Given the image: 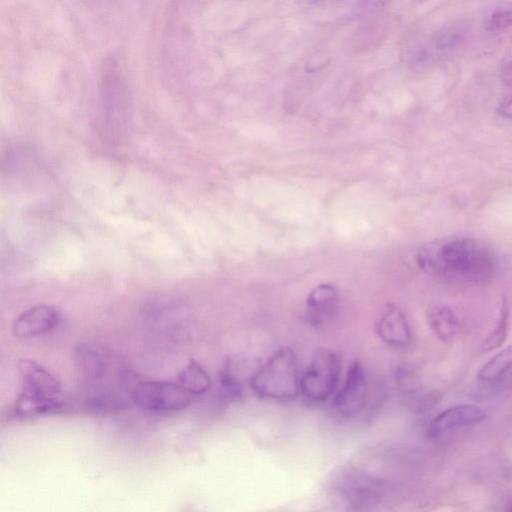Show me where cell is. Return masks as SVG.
<instances>
[{"label": "cell", "instance_id": "1", "mask_svg": "<svg viewBox=\"0 0 512 512\" xmlns=\"http://www.w3.org/2000/svg\"><path fill=\"white\" fill-rule=\"evenodd\" d=\"M418 266L425 273L453 283L476 284L495 273L494 254L478 241L459 236L432 240L420 247Z\"/></svg>", "mask_w": 512, "mask_h": 512}, {"label": "cell", "instance_id": "2", "mask_svg": "<svg viewBox=\"0 0 512 512\" xmlns=\"http://www.w3.org/2000/svg\"><path fill=\"white\" fill-rule=\"evenodd\" d=\"M260 398L273 401L294 399L300 393V376L295 351L284 346L259 366L250 380Z\"/></svg>", "mask_w": 512, "mask_h": 512}, {"label": "cell", "instance_id": "3", "mask_svg": "<svg viewBox=\"0 0 512 512\" xmlns=\"http://www.w3.org/2000/svg\"><path fill=\"white\" fill-rule=\"evenodd\" d=\"M340 375V362L335 352L318 348L303 375L300 377V393L313 402H323L335 391Z\"/></svg>", "mask_w": 512, "mask_h": 512}, {"label": "cell", "instance_id": "4", "mask_svg": "<svg viewBox=\"0 0 512 512\" xmlns=\"http://www.w3.org/2000/svg\"><path fill=\"white\" fill-rule=\"evenodd\" d=\"M130 399L137 406L148 410L172 412L188 407L192 395L179 383L144 381L131 388Z\"/></svg>", "mask_w": 512, "mask_h": 512}, {"label": "cell", "instance_id": "5", "mask_svg": "<svg viewBox=\"0 0 512 512\" xmlns=\"http://www.w3.org/2000/svg\"><path fill=\"white\" fill-rule=\"evenodd\" d=\"M369 395V382L364 367L353 362L345 381L335 394L332 402L334 410L343 418L359 416L365 409Z\"/></svg>", "mask_w": 512, "mask_h": 512}, {"label": "cell", "instance_id": "6", "mask_svg": "<svg viewBox=\"0 0 512 512\" xmlns=\"http://www.w3.org/2000/svg\"><path fill=\"white\" fill-rule=\"evenodd\" d=\"M62 320L57 308L39 304L22 312L12 324V333L17 338H30L56 328Z\"/></svg>", "mask_w": 512, "mask_h": 512}, {"label": "cell", "instance_id": "7", "mask_svg": "<svg viewBox=\"0 0 512 512\" xmlns=\"http://www.w3.org/2000/svg\"><path fill=\"white\" fill-rule=\"evenodd\" d=\"M486 418L485 411L474 404L451 406L429 423L428 432L432 437L442 436L448 432L481 423Z\"/></svg>", "mask_w": 512, "mask_h": 512}, {"label": "cell", "instance_id": "8", "mask_svg": "<svg viewBox=\"0 0 512 512\" xmlns=\"http://www.w3.org/2000/svg\"><path fill=\"white\" fill-rule=\"evenodd\" d=\"M339 293L331 284L314 287L306 299V320L312 326H321L333 320L339 309Z\"/></svg>", "mask_w": 512, "mask_h": 512}, {"label": "cell", "instance_id": "9", "mask_svg": "<svg viewBox=\"0 0 512 512\" xmlns=\"http://www.w3.org/2000/svg\"><path fill=\"white\" fill-rule=\"evenodd\" d=\"M379 338L386 344L403 348L410 344L412 333L403 311L394 304H387L376 323Z\"/></svg>", "mask_w": 512, "mask_h": 512}, {"label": "cell", "instance_id": "10", "mask_svg": "<svg viewBox=\"0 0 512 512\" xmlns=\"http://www.w3.org/2000/svg\"><path fill=\"white\" fill-rule=\"evenodd\" d=\"M77 406L57 396H45L23 391L16 400L13 413L20 418L61 414L73 411Z\"/></svg>", "mask_w": 512, "mask_h": 512}, {"label": "cell", "instance_id": "11", "mask_svg": "<svg viewBox=\"0 0 512 512\" xmlns=\"http://www.w3.org/2000/svg\"><path fill=\"white\" fill-rule=\"evenodd\" d=\"M18 370L25 392L58 396L61 384L47 369L31 359H20Z\"/></svg>", "mask_w": 512, "mask_h": 512}, {"label": "cell", "instance_id": "12", "mask_svg": "<svg viewBox=\"0 0 512 512\" xmlns=\"http://www.w3.org/2000/svg\"><path fill=\"white\" fill-rule=\"evenodd\" d=\"M74 363L80 376L88 383L96 385L107 373V362L100 353L86 345H78L73 353Z\"/></svg>", "mask_w": 512, "mask_h": 512}, {"label": "cell", "instance_id": "13", "mask_svg": "<svg viewBox=\"0 0 512 512\" xmlns=\"http://www.w3.org/2000/svg\"><path fill=\"white\" fill-rule=\"evenodd\" d=\"M248 360L229 357L220 373V384L226 394L236 396L240 393L243 383L251 380L257 369H252ZM250 383V382H249Z\"/></svg>", "mask_w": 512, "mask_h": 512}, {"label": "cell", "instance_id": "14", "mask_svg": "<svg viewBox=\"0 0 512 512\" xmlns=\"http://www.w3.org/2000/svg\"><path fill=\"white\" fill-rule=\"evenodd\" d=\"M428 323L434 334L443 342L453 341L459 332V320L448 306L434 305L428 312Z\"/></svg>", "mask_w": 512, "mask_h": 512}, {"label": "cell", "instance_id": "15", "mask_svg": "<svg viewBox=\"0 0 512 512\" xmlns=\"http://www.w3.org/2000/svg\"><path fill=\"white\" fill-rule=\"evenodd\" d=\"M178 383L192 396H199L209 389L211 381L202 365L190 359L180 372Z\"/></svg>", "mask_w": 512, "mask_h": 512}, {"label": "cell", "instance_id": "16", "mask_svg": "<svg viewBox=\"0 0 512 512\" xmlns=\"http://www.w3.org/2000/svg\"><path fill=\"white\" fill-rule=\"evenodd\" d=\"M512 367V343L491 357L479 370L478 378L483 382H493Z\"/></svg>", "mask_w": 512, "mask_h": 512}, {"label": "cell", "instance_id": "17", "mask_svg": "<svg viewBox=\"0 0 512 512\" xmlns=\"http://www.w3.org/2000/svg\"><path fill=\"white\" fill-rule=\"evenodd\" d=\"M509 331V308L506 300L502 301L497 322L482 344L481 350L488 352L499 348L506 340Z\"/></svg>", "mask_w": 512, "mask_h": 512}, {"label": "cell", "instance_id": "18", "mask_svg": "<svg viewBox=\"0 0 512 512\" xmlns=\"http://www.w3.org/2000/svg\"><path fill=\"white\" fill-rule=\"evenodd\" d=\"M461 36L458 32L444 28L435 32L431 38V42L437 49H448L458 45Z\"/></svg>", "mask_w": 512, "mask_h": 512}, {"label": "cell", "instance_id": "19", "mask_svg": "<svg viewBox=\"0 0 512 512\" xmlns=\"http://www.w3.org/2000/svg\"><path fill=\"white\" fill-rule=\"evenodd\" d=\"M510 26H512V4L493 12L487 22V29L491 31L503 30Z\"/></svg>", "mask_w": 512, "mask_h": 512}, {"label": "cell", "instance_id": "20", "mask_svg": "<svg viewBox=\"0 0 512 512\" xmlns=\"http://www.w3.org/2000/svg\"><path fill=\"white\" fill-rule=\"evenodd\" d=\"M498 112L504 117L512 118V92L501 100Z\"/></svg>", "mask_w": 512, "mask_h": 512}, {"label": "cell", "instance_id": "21", "mask_svg": "<svg viewBox=\"0 0 512 512\" xmlns=\"http://www.w3.org/2000/svg\"><path fill=\"white\" fill-rule=\"evenodd\" d=\"M501 78L506 85L512 87V59L503 66Z\"/></svg>", "mask_w": 512, "mask_h": 512}, {"label": "cell", "instance_id": "22", "mask_svg": "<svg viewBox=\"0 0 512 512\" xmlns=\"http://www.w3.org/2000/svg\"><path fill=\"white\" fill-rule=\"evenodd\" d=\"M300 2L304 3V4H315V3H318L322 0H299Z\"/></svg>", "mask_w": 512, "mask_h": 512}, {"label": "cell", "instance_id": "23", "mask_svg": "<svg viewBox=\"0 0 512 512\" xmlns=\"http://www.w3.org/2000/svg\"><path fill=\"white\" fill-rule=\"evenodd\" d=\"M363 1H366V2H369V3H380L383 0H363Z\"/></svg>", "mask_w": 512, "mask_h": 512}, {"label": "cell", "instance_id": "24", "mask_svg": "<svg viewBox=\"0 0 512 512\" xmlns=\"http://www.w3.org/2000/svg\"><path fill=\"white\" fill-rule=\"evenodd\" d=\"M419 2H423V1H426V0H418Z\"/></svg>", "mask_w": 512, "mask_h": 512}]
</instances>
